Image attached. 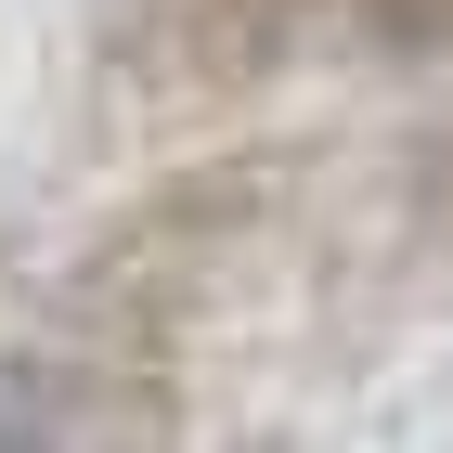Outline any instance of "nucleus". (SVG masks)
<instances>
[{
	"label": "nucleus",
	"mask_w": 453,
	"mask_h": 453,
	"mask_svg": "<svg viewBox=\"0 0 453 453\" xmlns=\"http://www.w3.org/2000/svg\"><path fill=\"white\" fill-rule=\"evenodd\" d=\"M311 156L324 142H208V156L156 169L130 208H104V234L52 273V324L117 337V349H181L285 246V220L311 208Z\"/></svg>",
	"instance_id": "1"
},
{
	"label": "nucleus",
	"mask_w": 453,
	"mask_h": 453,
	"mask_svg": "<svg viewBox=\"0 0 453 453\" xmlns=\"http://www.w3.org/2000/svg\"><path fill=\"white\" fill-rule=\"evenodd\" d=\"M349 0H78V117L104 142H208Z\"/></svg>",
	"instance_id": "2"
},
{
	"label": "nucleus",
	"mask_w": 453,
	"mask_h": 453,
	"mask_svg": "<svg viewBox=\"0 0 453 453\" xmlns=\"http://www.w3.org/2000/svg\"><path fill=\"white\" fill-rule=\"evenodd\" d=\"M195 388L181 349H117L52 324L39 349H0V453H65V441H181Z\"/></svg>",
	"instance_id": "3"
},
{
	"label": "nucleus",
	"mask_w": 453,
	"mask_h": 453,
	"mask_svg": "<svg viewBox=\"0 0 453 453\" xmlns=\"http://www.w3.org/2000/svg\"><path fill=\"white\" fill-rule=\"evenodd\" d=\"M376 65H453V0H349L337 13Z\"/></svg>",
	"instance_id": "4"
},
{
	"label": "nucleus",
	"mask_w": 453,
	"mask_h": 453,
	"mask_svg": "<svg viewBox=\"0 0 453 453\" xmlns=\"http://www.w3.org/2000/svg\"><path fill=\"white\" fill-rule=\"evenodd\" d=\"M402 234H415L427 273H453V130H427L402 156Z\"/></svg>",
	"instance_id": "5"
},
{
	"label": "nucleus",
	"mask_w": 453,
	"mask_h": 453,
	"mask_svg": "<svg viewBox=\"0 0 453 453\" xmlns=\"http://www.w3.org/2000/svg\"><path fill=\"white\" fill-rule=\"evenodd\" d=\"M13 259H27V195L0 181V285H13Z\"/></svg>",
	"instance_id": "6"
}]
</instances>
